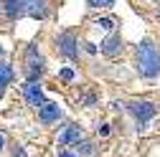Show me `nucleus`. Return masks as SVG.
Segmentation results:
<instances>
[{
    "mask_svg": "<svg viewBox=\"0 0 160 157\" xmlns=\"http://www.w3.org/2000/svg\"><path fill=\"white\" fill-rule=\"evenodd\" d=\"M137 69L142 76L152 78L160 74V51L150 43V41H142L137 46Z\"/></svg>",
    "mask_w": 160,
    "mask_h": 157,
    "instance_id": "nucleus-1",
    "label": "nucleus"
},
{
    "mask_svg": "<svg viewBox=\"0 0 160 157\" xmlns=\"http://www.w3.org/2000/svg\"><path fill=\"white\" fill-rule=\"evenodd\" d=\"M127 112L137 119L140 127H145L152 117L158 114V107H155L152 102H130V104H127Z\"/></svg>",
    "mask_w": 160,
    "mask_h": 157,
    "instance_id": "nucleus-2",
    "label": "nucleus"
},
{
    "mask_svg": "<svg viewBox=\"0 0 160 157\" xmlns=\"http://www.w3.org/2000/svg\"><path fill=\"white\" fill-rule=\"evenodd\" d=\"M26 71H28V81H36L43 74V56L38 53L36 46H31L28 53H26Z\"/></svg>",
    "mask_w": 160,
    "mask_h": 157,
    "instance_id": "nucleus-3",
    "label": "nucleus"
},
{
    "mask_svg": "<svg viewBox=\"0 0 160 157\" xmlns=\"http://www.w3.org/2000/svg\"><path fill=\"white\" fill-rule=\"evenodd\" d=\"M56 46H58V53H64L66 58H71V61H76L79 58V46H76V36L71 31H64L61 36L56 38Z\"/></svg>",
    "mask_w": 160,
    "mask_h": 157,
    "instance_id": "nucleus-4",
    "label": "nucleus"
},
{
    "mask_svg": "<svg viewBox=\"0 0 160 157\" xmlns=\"http://www.w3.org/2000/svg\"><path fill=\"white\" fill-rule=\"evenodd\" d=\"M23 94H26V102H28L31 107H36V109H41V107L46 104L43 91H41V86H38L36 81H28V84L23 86Z\"/></svg>",
    "mask_w": 160,
    "mask_h": 157,
    "instance_id": "nucleus-5",
    "label": "nucleus"
},
{
    "mask_svg": "<svg viewBox=\"0 0 160 157\" xmlns=\"http://www.w3.org/2000/svg\"><path fill=\"white\" fill-rule=\"evenodd\" d=\"M58 117H61V109H58V104H43L41 109H38V119H41L43 124H53L58 122Z\"/></svg>",
    "mask_w": 160,
    "mask_h": 157,
    "instance_id": "nucleus-6",
    "label": "nucleus"
},
{
    "mask_svg": "<svg viewBox=\"0 0 160 157\" xmlns=\"http://www.w3.org/2000/svg\"><path fill=\"white\" fill-rule=\"evenodd\" d=\"M26 13H31L36 21H43L48 15V5L46 0H26Z\"/></svg>",
    "mask_w": 160,
    "mask_h": 157,
    "instance_id": "nucleus-7",
    "label": "nucleus"
},
{
    "mask_svg": "<svg viewBox=\"0 0 160 157\" xmlns=\"http://www.w3.org/2000/svg\"><path fill=\"white\" fill-rule=\"evenodd\" d=\"M3 10L8 18L15 21V18H21L26 13V0H3Z\"/></svg>",
    "mask_w": 160,
    "mask_h": 157,
    "instance_id": "nucleus-8",
    "label": "nucleus"
},
{
    "mask_svg": "<svg viewBox=\"0 0 160 157\" xmlns=\"http://www.w3.org/2000/svg\"><path fill=\"white\" fill-rule=\"evenodd\" d=\"M102 53L109 56V58L119 56V53H122V38H119V36H109L107 41L102 43Z\"/></svg>",
    "mask_w": 160,
    "mask_h": 157,
    "instance_id": "nucleus-9",
    "label": "nucleus"
},
{
    "mask_svg": "<svg viewBox=\"0 0 160 157\" xmlns=\"http://www.w3.org/2000/svg\"><path fill=\"white\" fill-rule=\"evenodd\" d=\"M79 140H82V129H79V127H66L64 132H61V137H58V142H61L64 147L66 145H79Z\"/></svg>",
    "mask_w": 160,
    "mask_h": 157,
    "instance_id": "nucleus-10",
    "label": "nucleus"
},
{
    "mask_svg": "<svg viewBox=\"0 0 160 157\" xmlns=\"http://www.w3.org/2000/svg\"><path fill=\"white\" fill-rule=\"evenodd\" d=\"M10 78H13V69L8 64H0V96L5 94V86L10 84Z\"/></svg>",
    "mask_w": 160,
    "mask_h": 157,
    "instance_id": "nucleus-11",
    "label": "nucleus"
},
{
    "mask_svg": "<svg viewBox=\"0 0 160 157\" xmlns=\"http://www.w3.org/2000/svg\"><path fill=\"white\" fill-rule=\"evenodd\" d=\"M87 3L92 8H109V5H114V0H87Z\"/></svg>",
    "mask_w": 160,
    "mask_h": 157,
    "instance_id": "nucleus-12",
    "label": "nucleus"
},
{
    "mask_svg": "<svg viewBox=\"0 0 160 157\" xmlns=\"http://www.w3.org/2000/svg\"><path fill=\"white\" fill-rule=\"evenodd\" d=\"M61 78H64V81H71V78H74V71H71V69H64V71H61Z\"/></svg>",
    "mask_w": 160,
    "mask_h": 157,
    "instance_id": "nucleus-13",
    "label": "nucleus"
},
{
    "mask_svg": "<svg viewBox=\"0 0 160 157\" xmlns=\"http://www.w3.org/2000/svg\"><path fill=\"white\" fill-rule=\"evenodd\" d=\"M82 155H92V145H82V150H79Z\"/></svg>",
    "mask_w": 160,
    "mask_h": 157,
    "instance_id": "nucleus-14",
    "label": "nucleus"
},
{
    "mask_svg": "<svg viewBox=\"0 0 160 157\" xmlns=\"http://www.w3.org/2000/svg\"><path fill=\"white\" fill-rule=\"evenodd\" d=\"M99 26H102V28H112V21H107V18H104V21H99Z\"/></svg>",
    "mask_w": 160,
    "mask_h": 157,
    "instance_id": "nucleus-15",
    "label": "nucleus"
},
{
    "mask_svg": "<svg viewBox=\"0 0 160 157\" xmlns=\"http://www.w3.org/2000/svg\"><path fill=\"white\" fill-rule=\"evenodd\" d=\"M58 157H74V155H69V152H58Z\"/></svg>",
    "mask_w": 160,
    "mask_h": 157,
    "instance_id": "nucleus-16",
    "label": "nucleus"
},
{
    "mask_svg": "<svg viewBox=\"0 0 160 157\" xmlns=\"http://www.w3.org/2000/svg\"><path fill=\"white\" fill-rule=\"evenodd\" d=\"M3 145H5V140H3V134H0V152H3Z\"/></svg>",
    "mask_w": 160,
    "mask_h": 157,
    "instance_id": "nucleus-17",
    "label": "nucleus"
},
{
    "mask_svg": "<svg viewBox=\"0 0 160 157\" xmlns=\"http://www.w3.org/2000/svg\"><path fill=\"white\" fill-rule=\"evenodd\" d=\"M0 56H3V46H0Z\"/></svg>",
    "mask_w": 160,
    "mask_h": 157,
    "instance_id": "nucleus-18",
    "label": "nucleus"
},
{
    "mask_svg": "<svg viewBox=\"0 0 160 157\" xmlns=\"http://www.w3.org/2000/svg\"><path fill=\"white\" fill-rule=\"evenodd\" d=\"M158 3H160V0H158Z\"/></svg>",
    "mask_w": 160,
    "mask_h": 157,
    "instance_id": "nucleus-19",
    "label": "nucleus"
}]
</instances>
